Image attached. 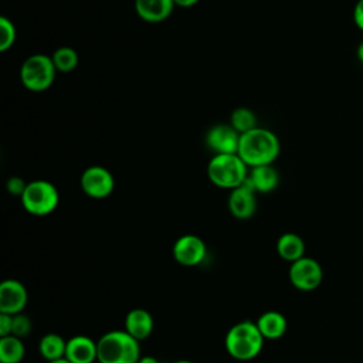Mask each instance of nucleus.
I'll use <instances>...</instances> for the list:
<instances>
[{
    "label": "nucleus",
    "mask_w": 363,
    "mask_h": 363,
    "mask_svg": "<svg viewBox=\"0 0 363 363\" xmlns=\"http://www.w3.org/2000/svg\"><path fill=\"white\" fill-rule=\"evenodd\" d=\"M237 155L248 167L272 164L279 155V140L274 132L254 128L240 136Z\"/></svg>",
    "instance_id": "1"
},
{
    "label": "nucleus",
    "mask_w": 363,
    "mask_h": 363,
    "mask_svg": "<svg viewBox=\"0 0 363 363\" xmlns=\"http://www.w3.org/2000/svg\"><path fill=\"white\" fill-rule=\"evenodd\" d=\"M99 363H139V340L126 330L106 332L96 342Z\"/></svg>",
    "instance_id": "2"
},
{
    "label": "nucleus",
    "mask_w": 363,
    "mask_h": 363,
    "mask_svg": "<svg viewBox=\"0 0 363 363\" xmlns=\"http://www.w3.org/2000/svg\"><path fill=\"white\" fill-rule=\"evenodd\" d=\"M264 336L257 323L242 320L235 323L225 335V349L230 356L238 360H250L259 354L264 346Z\"/></svg>",
    "instance_id": "3"
},
{
    "label": "nucleus",
    "mask_w": 363,
    "mask_h": 363,
    "mask_svg": "<svg viewBox=\"0 0 363 363\" xmlns=\"http://www.w3.org/2000/svg\"><path fill=\"white\" fill-rule=\"evenodd\" d=\"M207 174L217 187L234 190L247 179L248 166L237 153L214 155L208 162Z\"/></svg>",
    "instance_id": "4"
},
{
    "label": "nucleus",
    "mask_w": 363,
    "mask_h": 363,
    "mask_svg": "<svg viewBox=\"0 0 363 363\" xmlns=\"http://www.w3.org/2000/svg\"><path fill=\"white\" fill-rule=\"evenodd\" d=\"M55 67L51 57L44 54L30 55L20 68V79L23 85L33 91L41 92L51 86L55 78Z\"/></svg>",
    "instance_id": "5"
},
{
    "label": "nucleus",
    "mask_w": 363,
    "mask_h": 363,
    "mask_svg": "<svg viewBox=\"0 0 363 363\" xmlns=\"http://www.w3.org/2000/svg\"><path fill=\"white\" fill-rule=\"evenodd\" d=\"M60 201L57 187L45 180L27 183L21 196V204L27 213L33 216H47L52 213Z\"/></svg>",
    "instance_id": "6"
},
{
    "label": "nucleus",
    "mask_w": 363,
    "mask_h": 363,
    "mask_svg": "<svg viewBox=\"0 0 363 363\" xmlns=\"http://www.w3.org/2000/svg\"><path fill=\"white\" fill-rule=\"evenodd\" d=\"M322 279L323 269L311 257H302L289 267V281L299 291H313L322 284Z\"/></svg>",
    "instance_id": "7"
},
{
    "label": "nucleus",
    "mask_w": 363,
    "mask_h": 363,
    "mask_svg": "<svg viewBox=\"0 0 363 363\" xmlns=\"http://www.w3.org/2000/svg\"><path fill=\"white\" fill-rule=\"evenodd\" d=\"M81 187L84 193L92 199H105L113 191L115 180L105 167L89 166L81 176Z\"/></svg>",
    "instance_id": "8"
},
{
    "label": "nucleus",
    "mask_w": 363,
    "mask_h": 363,
    "mask_svg": "<svg viewBox=\"0 0 363 363\" xmlns=\"http://www.w3.org/2000/svg\"><path fill=\"white\" fill-rule=\"evenodd\" d=\"M207 254V247L204 241L193 234L182 235L176 240L173 245L174 259L184 267H194L204 261Z\"/></svg>",
    "instance_id": "9"
},
{
    "label": "nucleus",
    "mask_w": 363,
    "mask_h": 363,
    "mask_svg": "<svg viewBox=\"0 0 363 363\" xmlns=\"http://www.w3.org/2000/svg\"><path fill=\"white\" fill-rule=\"evenodd\" d=\"M27 289L16 279H6L0 284V313L18 315L27 305Z\"/></svg>",
    "instance_id": "10"
},
{
    "label": "nucleus",
    "mask_w": 363,
    "mask_h": 363,
    "mask_svg": "<svg viewBox=\"0 0 363 363\" xmlns=\"http://www.w3.org/2000/svg\"><path fill=\"white\" fill-rule=\"evenodd\" d=\"M240 136L231 125H217L207 132L206 143L216 155L237 153Z\"/></svg>",
    "instance_id": "11"
},
{
    "label": "nucleus",
    "mask_w": 363,
    "mask_h": 363,
    "mask_svg": "<svg viewBox=\"0 0 363 363\" xmlns=\"http://www.w3.org/2000/svg\"><path fill=\"white\" fill-rule=\"evenodd\" d=\"M65 359L71 363H94L98 360V345L85 335H77L67 340Z\"/></svg>",
    "instance_id": "12"
},
{
    "label": "nucleus",
    "mask_w": 363,
    "mask_h": 363,
    "mask_svg": "<svg viewBox=\"0 0 363 363\" xmlns=\"http://www.w3.org/2000/svg\"><path fill=\"white\" fill-rule=\"evenodd\" d=\"M228 208L235 218H250L257 208L255 191L245 184H241L240 187L231 190L228 197Z\"/></svg>",
    "instance_id": "13"
},
{
    "label": "nucleus",
    "mask_w": 363,
    "mask_h": 363,
    "mask_svg": "<svg viewBox=\"0 0 363 363\" xmlns=\"http://www.w3.org/2000/svg\"><path fill=\"white\" fill-rule=\"evenodd\" d=\"M174 9L173 0H135L138 16L147 23H160L170 17Z\"/></svg>",
    "instance_id": "14"
},
{
    "label": "nucleus",
    "mask_w": 363,
    "mask_h": 363,
    "mask_svg": "<svg viewBox=\"0 0 363 363\" xmlns=\"http://www.w3.org/2000/svg\"><path fill=\"white\" fill-rule=\"evenodd\" d=\"M125 330L136 340L146 339L153 330L152 315L142 308H136L128 312L125 318Z\"/></svg>",
    "instance_id": "15"
},
{
    "label": "nucleus",
    "mask_w": 363,
    "mask_h": 363,
    "mask_svg": "<svg viewBox=\"0 0 363 363\" xmlns=\"http://www.w3.org/2000/svg\"><path fill=\"white\" fill-rule=\"evenodd\" d=\"M264 339H279L286 332V318L277 311H268L262 313L255 322Z\"/></svg>",
    "instance_id": "16"
},
{
    "label": "nucleus",
    "mask_w": 363,
    "mask_h": 363,
    "mask_svg": "<svg viewBox=\"0 0 363 363\" xmlns=\"http://www.w3.org/2000/svg\"><path fill=\"white\" fill-rule=\"evenodd\" d=\"M248 179L255 193L257 191L269 193L278 186V182H279L278 172L275 170V167H272V164L251 167V172L248 173Z\"/></svg>",
    "instance_id": "17"
},
{
    "label": "nucleus",
    "mask_w": 363,
    "mask_h": 363,
    "mask_svg": "<svg viewBox=\"0 0 363 363\" xmlns=\"http://www.w3.org/2000/svg\"><path fill=\"white\" fill-rule=\"evenodd\" d=\"M278 255L291 264L305 257V242L295 233H285L277 241Z\"/></svg>",
    "instance_id": "18"
},
{
    "label": "nucleus",
    "mask_w": 363,
    "mask_h": 363,
    "mask_svg": "<svg viewBox=\"0 0 363 363\" xmlns=\"http://www.w3.org/2000/svg\"><path fill=\"white\" fill-rule=\"evenodd\" d=\"M65 349H67V340H64L57 333L44 335L38 343V352L47 362L65 357Z\"/></svg>",
    "instance_id": "19"
},
{
    "label": "nucleus",
    "mask_w": 363,
    "mask_h": 363,
    "mask_svg": "<svg viewBox=\"0 0 363 363\" xmlns=\"http://www.w3.org/2000/svg\"><path fill=\"white\" fill-rule=\"evenodd\" d=\"M24 354L26 347L20 337L9 335L0 339V363H20Z\"/></svg>",
    "instance_id": "20"
},
{
    "label": "nucleus",
    "mask_w": 363,
    "mask_h": 363,
    "mask_svg": "<svg viewBox=\"0 0 363 363\" xmlns=\"http://www.w3.org/2000/svg\"><path fill=\"white\" fill-rule=\"evenodd\" d=\"M54 67L60 72H69L78 65V54L71 47H60L51 57Z\"/></svg>",
    "instance_id": "21"
},
{
    "label": "nucleus",
    "mask_w": 363,
    "mask_h": 363,
    "mask_svg": "<svg viewBox=\"0 0 363 363\" xmlns=\"http://www.w3.org/2000/svg\"><path fill=\"white\" fill-rule=\"evenodd\" d=\"M240 135L257 128V119L251 109L248 108H235L231 113V123H230Z\"/></svg>",
    "instance_id": "22"
},
{
    "label": "nucleus",
    "mask_w": 363,
    "mask_h": 363,
    "mask_svg": "<svg viewBox=\"0 0 363 363\" xmlns=\"http://www.w3.org/2000/svg\"><path fill=\"white\" fill-rule=\"evenodd\" d=\"M16 40L14 24L6 18L0 17V51H7Z\"/></svg>",
    "instance_id": "23"
},
{
    "label": "nucleus",
    "mask_w": 363,
    "mask_h": 363,
    "mask_svg": "<svg viewBox=\"0 0 363 363\" xmlns=\"http://www.w3.org/2000/svg\"><path fill=\"white\" fill-rule=\"evenodd\" d=\"M31 332V320L28 316L18 313L13 315V328H11V335L17 337H24Z\"/></svg>",
    "instance_id": "24"
},
{
    "label": "nucleus",
    "mask_w": 363,
    "mask_h": 363,
    "mask_svg": "<svg viewBox=\"0 0 363 363\" xmlns=\"http://www.w3.org/2000/svg\"><path fill=\"white\" fill-rule=\"evenodd\" d=\"M26 187H27V183L21 177H18V176H13V177H10L7 180V190H9V193H11L14 196H20L21 197L24 190H26Z\"/></svg>",
    "instance_id": "25"
},
{
    "label": "nucleus",
    "mask_w": 363,
    "mask_h": 363,
    "mask_svg": "<svg viewBox=\"0 0 363 363\" xmlns=\"http://www.w3.org/2000/svg\"><path fill=\"white\" fill-rule=\"evenodd\" d=\"M11 328H13V315L0 313V336L4 337L11 335Z\"/></svg>",
    "instance_id": "26"
},
{
    "label": "nucleus",
    "mask_w": 363,
    "mask_h": 363,
    "mask_svg": "<svg viewBox=\"0 0 363 363\" xmlns=\"http://www.w3.org/2000/svg\"><path fill=\"white\" fill-rule=\"evenodd\" d=\"M353 21L359 30L363 31V0H357L353 9Z\"/></svg>",
    "instance_id": "27"
},
{
    "label": "nucleus",
    "mask_w": 363,
    "mask_h": 363,
    "mask_svg": "<svg viewBox=\"0 0 363 363\" xmlns=\"http://www.w3.org/2000/svg\"><path fill=\"white\" fill-rule=\"evenodd\" d=\"M173 1H174V6L189 9V7H193L194 4H197L199 0H173Z\"/></svg>",
    "instance_id": "28"
},
{
    "label": "nucleus",
    "mask_w": 363,
    "mask_h": 363,
    "mask_svg": "<svg viewBox=\"0 0 363 363\" xmlns=\"http://www.w3.org/2000/svg\"><path fill=\"white\" fill-rule=\"evenodd\" d=\"M139 363H159V360L153 356H145V357H140Z\"/></svg>",
    "instance_id": "29"
},
{
    "label": "nucleus",
    "mask_w": 363,
    "mask_h": 363,
    "mask_svg": "<svg viewBox=\"0 0 363 363\" xmlns=\"http://www.w3.org/2000/svg\"><path fill=\"white\" fill-rule=\"evenodd\" d=\"M356 54H357V58L360 60V62L363 64V41L357 45V50H356Z\"/></svg>",
    "instance_id": "30"
},
{
    "label": "nucleus",
    "mask_w": 363,
    "mask_h": 363,
    "mask_svg": "<svg viewBox=\"0 0 363 363\" xmlns=\"http://www.w3.org/2000/svg\"><path fill=\"white\" fill-rule=\"evenodd\" d=\"M48 363H71V362H68L65 357H62V359H58V360H52V362H48Z\"/></svg>",
    "instance_id": "31"
},
{
    "label": "nucleus",
    "mask_w": 363,
    "mask_h": 363,
    "mask_svg": "<svg viewBox=\"0 0 363 363\" xmlns=\"http://www.w3.org/2000/svg\"><path fill=\"white\" fill-rule=\"evenodd\" d=\"M173 363H193V362H190V360H176Z\"/></svg>",
    "instance_id": "32"
}]
</instances>
